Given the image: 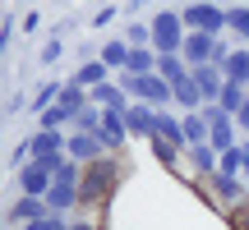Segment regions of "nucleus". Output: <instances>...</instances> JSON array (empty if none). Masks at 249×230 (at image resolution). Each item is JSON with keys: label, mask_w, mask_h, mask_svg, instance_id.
Returning <instances> with one entry per match:
<instances>
[{"label": "nucleus", "mask_w": 249, "mask_h": 230, "mask_svg": "<svg viewBox=\"0 0 249 230\" xmlns=\"http://www.w3.org/2000/svg\"><path fill=\"white\" fill-rule=\"evenodd\" d=\"M70 161H79V166H92V161L107 157V148L97 143V133H70Z\"/></svg>", "instance_id": "6e6552de"}, {"label": "nucleus", "mask_w": 249, "mask_h": 230, "mask_svg": "<svg viewBox=\"0 0 249 230\" xmlns=\"http://www.w3.org/2000/svg\"><path fill=\"white\" fill-rule=\"evenodd\" d=\"M226 221H231V230H249V203H245V207H235Z\"/></svg>", "instance_id": "bb28decb"}, {"label": "nucleus", "mask_w": 249, "mask_h": 230, "mask_svg": "<svg viewBox=\"0 0 249 230\" xmlns=\"http://www.w3.org/2000/svg\"><path fill=\"white\" fill-rule=\"evenodd\" d=\"M240 157H245V175H249V133L240 138Z\"/></svg>", "instance_id": "2f4dec72"}, {"label": "nucleus", "mask_w": 249, "mask_h": 230, "mask_svg": "<svg viewBox=\"0 0 249 230\" xmlns=\"http://www.w3.org/2000/svg\"><path fill=\"white\" fill-rule=\"evenodd\" d=\"M148 23H152V51L157 55H180L185 51L189 28H185V18H180V9H157Z\"/></svg>", "instance_id": "f03ea898"}, {"label": "nucleus", "mask_w": 249, "mask_h": 230, "mask_svg": "<svg viewBox=\"0 0 249 230\" xmlns=\"http://www.w3.org/2000/svg\"><path fill=\"white\" fill-rule=\"evenodd\" d=\"M171 92H176V106H180V115H194V111H203L208 101H203V92H198V83L189 79H180V83H171Z\"/></svg>", "instance_id": "9b49d317"}, {"label": "nucleus", "mask_w": 249, "mask_h": 230, "mask_svg": "<svg viewBox=\"0 0 249 230\" xmlns=\"http://www.w3.org/2000/svg\"><path fill=\"white\" fill-rule=\"evenodd\" d=\"M157 138L171 143V148H185V120L171 111H157Z\"/></svg>", "instance_id": "4468645a"}, {"label": "nucleus", "mask_w": 249, "mask_h": 230, "mask_svg": "<svg viewBox=\"0 0 249 230\" xmlns=\"http://www.w3.org/2000/svg\"><path fill=\"white\" fill-rule=\"evenodd\" d=\"M74 221H70V216H46V221H42V230H70Z\"/></svg>", "instance_id": "c85d7f7f"}, {"label": "nucleus", "mask_w": 249, "mask_h": 230, "mask_svg": "<svg viewBox=\"0 0 249 230\" xmlns=\"http://www.w3.org/2000/svg\"><path fill=\"white\" fill-rule=\"evenodd\" d=\"M74 83L92 92V88H102V83H111V69H107V65L97 60V55H92V60H83V65H79V74H74Z\"/></svg>", "instance_id": "2eb2a0df"}, {"label": "nucleus", "mask_w": 249, "mask_h": 230, "mask_svg": "<svg viewBox=\"0 0 249 230\" xmlns=\"http://www.w3.org/2000/svg\"><path fill=\"white\" fill-rule=\"evenodd\" d=\"M23 28L37 33V28H42V9H23Z\"/></svg>", "instance_id": "cd10ccee"}, {"label": "nucleus", "mask_w": 249, "mask_h": 230, "mask_svg": "<svg viewBox=\"0 0 249 230\" xmlns=\"http://www.w3.org/2000/svg\"><path fill=\"white\" fill-rule=\"evenodd\" d=\"M235 129H240V138H245V133H249V101H245V111H240V115H235Z\"/></svg>", "instance_id": "7c9ffc66"}, {"label": "nucleus", "mask_w": 249, "mask_h": 230, "mask_svg": "<svg viewBox=\"0 0 249 230\" xmlns=\"http://www.w3.org/2000/svg\"><path fill=\"white\" fill-rule=\"evenodd\" d=\"M157 74H161L166 83H180V79L189 74V65H185V55H157Z\"/></svg>", "instance_id": "412c9836"}, {"label": "nucleus", "mask_w": 249, "mask_h": 230, "mask_svg": "<svg viewBox=\"0 0 249 230\" xmlns=\"http://www.w3.org/2000/svg\"><path fill=\"white\" fill-rule=\"evenodd\" d=\"M65 148H70V138H65V133H51V129H37L33 138L23 143V157H28V161H46V157H60Z\"/></svg>", "instance_id": "20e7f679"}, {"label": "nucleus", "mask_w": 249, "mask_h": 230, "mask_svg": "<svg viewBox=\"0 0 249 230\" xmlns=\"http://www.w3.org/2000/svg\"><path fill=\"white\" fill-rule=\"evenodd\" d=\"M97 60L107 65L111 74H124V65H129V42H124V37H107V46L97 51Z\"/></svg>", "instance_id": "f8f14e48"}, {"label": "nucleus", "mask_w": 249, "mask_h": 230, "mask_svg": "<svg viewBox=\"0 0 249 230\" xmlns=\"http://www.w3.org/2000/svg\"><path fill=\"white\" fill-rule=\"evenodd\" d=\"M55 184V175L46 166H37V161H28V166H18V189H23V198H46Z\"/></svg>", "instance_id": "423d86ee"}, {"label": "nucleus", "mask_w": 249, "mask_h": 230, "mask_svg": "<svg viewBox=\"0 0 249 230\" xmlns=\"http://www.w3.org/2000/svg\"><path fill=\"white\" fill-rule=\"evenodd\" d=\"M245 184H249V175H245Z\"/></svg>", "instance_id": "72a5a7b5"}, {"label": "nucleus", "mask_w": 249, "mask_h": 230, "mask_svg": "<svg viewBox=\"0 0 249 230\" xmlns=\"http://www.w3.org/2000/svg\"><path fill=\"white\" fill-rule=\"evenodd\" d=\"M124 175H129V166H124V157H116V152H107L102 161H92V166H83V212H107L111 198H116V189L124 184Z\"/></svg>", "instance_id": "f257e3e1"}, {"label": "nucleus", "mask_w": 249, "mask_h": 230, "mask_svg": "<svg viewBox=\"0 0 249 230\" xmlns=\"http://www.w3.org/2000/svg\"><path fill=\"white\" fill-rule=\"evenodd\" d=\"M148 148H152V157H157V166H166L171 175L185 166V148H171V143H161V138H152Z\"/></svg>", "instance_id": "f3484780"}, {"label": "nucleus", "mask_w": 249, "mask_h": 230, "mask_svg": "<svg viewBox=\"0 0 249 230\" xmlns=\"http://www.w3.org/2000/svg\"><path fill=\"white\" fill-rule=\"evenodd\" d=\"M124 74H134V79H148V74H157V51H129Z\"/></svg>", "instance_id": "aec40b11"}, {"label": "nucleus", "mask_w": 249, "mask_h": 230, "mask_svg": "<svg viewBox=\"0 0 249 230\" xmlns=\"http://www.w3.org/2000/svg\"><path fill=\"white\" fill-rule=\"evenodd\" d=\"M102 120H107V111H102L97 101H88V106L74 115V133H97V129H102Z\"/></svg>", "instance_id": "6ab92c4d"}, {"label": "nucleus", "mask_w": 249, "mask_h": 230, "mask_svg": "<svg viewBox=\"0 0 249 230\" xmlns=\"http://www.w3.org/2000/svg\"><path fill=\"white\" fill-rule=\"evenodd\" d=\"M14 42V18H5V23H0V46H9Z\"/></svg>", "instance_id": "c756f323"}, {"label": "nucleus", "mask_w": 249, "mask_h": 230, "mask_svg": "<svg viewBox=\"0 0 249 230\" xmlns=\"http://www.w3.org/2000/svg\"><path fill=\"white\" fill-rule=\"evenodd\" d=\"M124 129H129V138L152 143V138H157V111L143 106V101H134V106L124 111Z\"/></svg>", "instance_id": "39448f33"}, {"label": "nucleus", "mask_w": 249, "mask_h": 230, "mask_svg": "<svg viewBox=\"0 0 249 230\" xmlns=\"http://www.w3.org/2000/svg\"><path fill=\"white\" fill-rule=\"evenodd\" d=\"M189 79L198 83L203 101H217V92H222V83H226V69L222 65H198V69H189Z\"/></svg>", "instance_id": "9d476101"}, {"label": "nucleus", "mask_w": 249, "mask_h": 230, "mask_svg": "<svg viewBox=\"0 0 249 230\" xmlns=\"http://www.w3.org/2000/svg\"><path fill=\"white\" fill-rule=\"evenodd\" d=\"M70 230H107V226H102V216H97V212H79Z\"/></svg>", "instance_id": "a878e982"}, {"label": "nucleus", "mask_w": 249, "mask_h": 230, "mask_svg": "<svg viewBox=\"0 0 249 230\" xmlns=\"http://www.w3.org/2000/svg\"><path fill=\"white\" fill-rule=\"evenodd\" d=\"M180 120H185V148H198V143H208V138H213V129H208V120H203V115H180Z\"/></svg>", "instance_id": "a211bd4d"}, {"label": "nucleus", "mask_w": 249, "mask_h": 230, "mask_svg": "<svg viewBox=\"0 0 249 230\" xmlns=\"http://www.w3.org/2000/svg\"><path fill=\"white\" fill-rule=\"evenodd\" d=\"M51 216V207H46V198H18L14 207H9V221L14 226H37Z\"/></svg>", "instance_id": "1a4fd4ad"}, {"label": "nucleus", "mask_w": 249, "mask_h": 230, "mask_svg": "<svg viewBox=\"0 0 249 230\" xmlns=\"http://www.w3.org/2000/svg\"><path fill=\"white\" fill-rule=\"evenodd\" d=\"M14 230H42V221H37V226H14Z\"/></svg>", "instance_id": "473e14b6"}, {"label": "nucleus", "mask_w": 249, "mask_h": 230, "mask_svg": "<svg viewBox=\"0 0 249 230\" xmlns=\"http://www.w3.org/2000/svg\"><path fill=\"white\" fill-rule=\"evenodd\" d=\"M60 55H65V42H60V37H51V42L42 46V55H37V60H42V65H55Z\"/></svg>", "instance_id": "393cba45"}, {"label": "nucleus", "mask_w": 249, "mask_h": 230, "mask_svg": "<svg viewBox=\"0 0 249 230\" xmlns=\"http://www.w3.org/2000/svg\"><path fill=\"white\" fill-rule=\"evenodd\" d=\"M116 14H120V5H97L88 23H92V28H107V23H116Z\"/></svg>", "instance_id": "b1692460"}, {"label": "nucleus", "mask_w": 249, "mask_h": 230, "mask_svg": "<svg viewBox=\"0 0 249 230\" xmlns=\"http://www.w3.org/2000/svg\"><path fill=\"white\" fill-rule=\"evenodd\" d=\"M217 175H245V157H240V148H231V152H222V157H217Z\"/></svg>", "instance_id": "5701e85b"}, {"label": "nucleus", "mask_w": 249, "mask_h": 230, "mask_svg": "<svg viewBox=\"0 0 249 230\" xmlns=\"http://www.w3.org/2000/svg\"><path fill=\"white\" fill-rule=\"evenodd\" d=\"M226 83H240L249 88V46H231V55H226Z\"/></svg>", "instance_id": "ddd939ff"}, {"label": "nucleus", "mask_w": 249, "mask_h": 230, "mask_svg": "<svg viewBox=\"0 0 249 230\" xmlns=\"http://www.w3.org/2000/svg\"><path fill=\"white\" fill-rule=\"evenodd\" d=\"M97 143L107 152H124V143H129V129H124V115H116V111H107V120H102V129H97Z\"/></svg>", "instance_id": "0eeeda50"}, {"label": "nucleus", "mask_w": 249, "mask_h": 230, "mask_svg": "<svg viewBox=\"0 0 249 230\" xmlns=\"http://www.w3.org/2000/svg\"><path fill=\"white\" fill-rule=\"evenodd\" d=\"M180 18H185L189 33H208V37H222L226 28H231L226 9L222 5H208V0H198V5H180Z\"/></svg>", "instance_id": "7ed1b4c3"}, {"label": "nucleus", "mask_w": 249, "mask_h": 230, "mask_svg": "<svg viewBox=\"0 0 249 230\" xmlns=\"http://www.w3.org/2000/svg\"><path fill=\"white\" fill-rule=\"evenodd\" d=\"M226 18H231V33L240 37V46H249V5H231Z\"/></svg>", "instance_id": "4be33fe9"}, {"label": "nucleus", "mask_w": 249, "mask_h": 230, "mask_svg": "<svg viewBox=\"0 0 249 230\" xmlns=\"http://www.w3.org/2000/svg\"><path fill=\"white\" fill-rule=\"evenodd\" d=\"M245 101H249V88H240V83H222V92H217V106L231 115V120L245 111Z\"/></svg>", "instance_id": "dca6fc26"}]
</instances>
